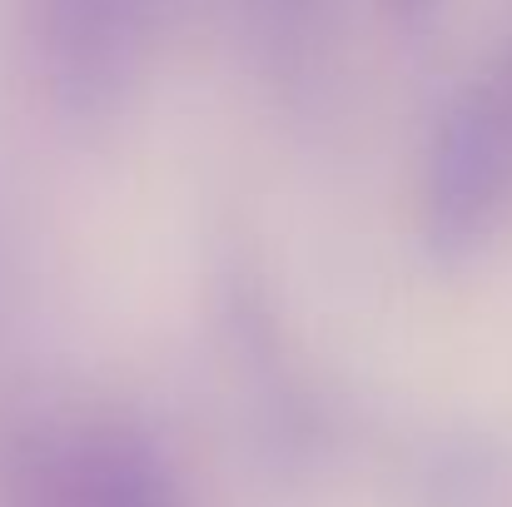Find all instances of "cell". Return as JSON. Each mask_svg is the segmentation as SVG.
<instances>
[{
	"instance_id": "cell-1",
	"label": "cell",
	"mask_w": 512,
	"mask_h": 507,
	"mask_svg": "<svg viewBox=\"0 0 512 507\" xmlns=\"http://www.w3.org/2000/svg\"><path fill=\"white\" fill-rule=\"evenodd\" d=\"M512 189V65H498L453 115L438 174L433 214L443 234H473Z\"/></svg>"
}]
</instances>
